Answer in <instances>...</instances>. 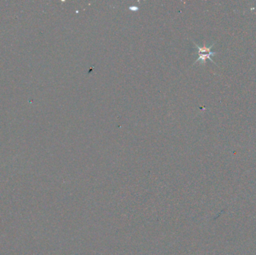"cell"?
I'll return each instance as SVG.
<instances>
[{
	"label": "cell",
	"mask_w": 256,
	"mask_h": 255,
	"mask_svg": "<svg viewBox=\"0 0 256 255\" xmlns=\"http://www.w3.org/2000/svg\"><path fill=\"white\" fill-rule=\"evenodd\" d=\"M193 43L195 45L197 49H198V52H197V53H198V58H197L196 61L194 62V64L198 62V61H199L201 64H205L207 59L210 60V61H212V62H213L214 64H216V63L212 60V58H211L212 56H214V55L216 54V52H212L211 51V49L213 46V45H214V43L210 45V46H206L205 43H204L203 46H199V45L196 44L195 42H193Z\"/></svg>",
	"instance_id": "obj_1"
}]
</instances>
